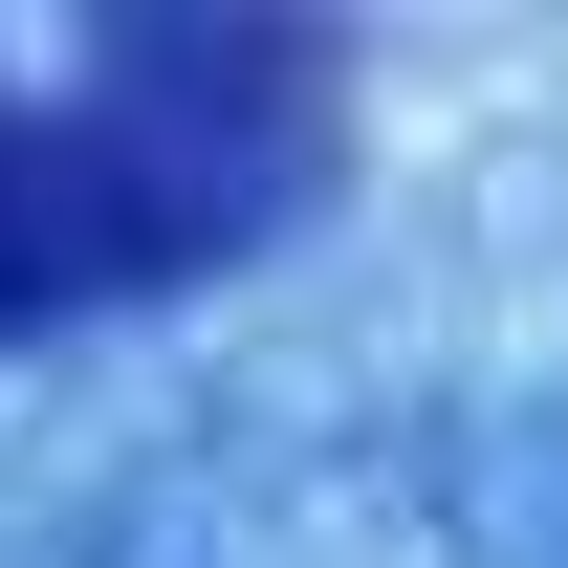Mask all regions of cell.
Returning a JSON list of instances; mask_svg holds the SVG:
<instances>
[{
  "label": "cell",
  "instance_id": "obj_1",
  "mask_svg": "<svg viewBox=\"0 0 568 568\" xmlns=\"http://www.w3.org/2000/svg\"><path fill=\"white\" fill-rule=\"evenodd\" d=\"M328 132H351V67L328 22H263V0H132L67 88H0V351L241 263L263 219H306Z\"/></svg>",
  "mask_w": 568,
  "mask_h": 568
}]
</instances>
